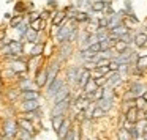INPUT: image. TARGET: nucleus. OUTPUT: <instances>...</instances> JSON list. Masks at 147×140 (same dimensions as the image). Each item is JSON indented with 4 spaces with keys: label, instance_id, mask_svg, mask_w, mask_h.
I'll return each mask as SVG.
<instances>
[{
    "label": "nucleus",
    "instance_id": "nucleus-30",
    "mask_svg": "<svg viewBox=\"0 0 147 140\" xmlns=\"http://www.w3.org/2000/svg\"><path fill=\"white\" fill-rule=\"evenodd\" d=\"M108 2H109V0H96V2H92V8H90V10H92V11H100V13H103V10L106 8Z\"/></svg>",
    "mask_w": 147,
    "mask_h": 140
},
{
    "label": "nucleus",
    "instance_id": "nucleus-32",
    "mask_svg": "<svg viewBox=\"0 0 147 140\" xmlns=\"http://www.w3.org/2000/svg\"><path fill=\"white\" fill-rule=\"evenodd\" d=\"M22 21H24V14H14V16L10 19V29L14 30Z\"/></svg>",
    "mask_w": 147,
    "mask_h": 140
},
{
    "label": "nucleus",
    "instance_id": "nucleus-56",
    "mask_svg": "<svg viewBox=\"0 0 147 140\" xmlns=\"http://www.w3.org/2000/svg\"><path fill=\"white\" fill-rule=\"evenodd\" d=\"M144 47H147V41H146V44H144Z\"/></svg>",
    "mask_w": 147,
    "mask_h": 140
},
{
    "label": "nucleus",
    "instance_id": "nucleus-53",
    "mask_svg": "<svg viewBox=\"0 0 147 140\" xmlns=\"http://www.w3.org/2000/svg\"><path fill=\"white\" fill-rule=\"evenodd\" d=\"M11 17H13V14H11V13H5V19H8V21H10Z\"/></svg>",
    "mask_w": 147,
    "mask_h": 140
},
{
    "label": "nucleus",
    "instance_id": "nucleus-49",
    "mask_svg": "<svg viewBox=\"0 0 147 140\" xmlns=\"http://www.w3.org/2000/svg\"><path fill=\"white\" fill-rule=\"evenodd\" d=\"M89 49H90L92 52H95V54H96V52H100V51H101V47H100V41H98V43H93V44H90Z\"/></svg>",
    "mask_w": 147,
    "mask_h": 140
},
{
    "label": "nucleus",
    "instance_id": "nucleus-25",
    "mask_svg": "<svg viewBox=\"0 0 147 140\" xmlns=\"http://www.w3.org/2000/svg\"><path fill=\"white\" fill-rule=\"evenodd\" d=\"M136 69L138 71H141V73H146L147 71V54H141L139 57H138V60H136Z\"/></svg>",
    "mask_w": 147,
    "mask_h": 140
},
{
    "label": "nucleus",
    "instance_id": "nucleus-27",
    "mask_svg": "<svg viewBox=\"0 0 147 140\" xmlns=\"http://www.w3.org/2000/svg\"><path fill=\"white\" fill-rule=\"evenodd\" d=\"M147 41V33L146 32H139L134 35V39H133V44L136 46V47H144V44H146Z\"/></svg>",
    "mask_w": 147,
    "mask_h": 140
},
{
    "label": "nucleus",
    "instance_id": "nucleus-36",
    "mask_svg": "<svg viewBox=\"0 0 147 140\" xmlns=\"http://www.w3.org/2000/svg\"><path fill=\"white\" fill-rule=\"evenodd\" d=\"M16 139H35V135H33V134H30L29 131L19 127V131H18V134H16Z\"/></svg>",
    "mask_w": 147,
    "mask_h": 140
},
{
    "label": "nucleus",
    "instance_id": "nucleus-10",
    "mask_svg": "<svg viewBox=\"0 0 147 140\" xmlns=\"http://www.w3.org/2000/svg\"><path fill=\"white\" fill-rule=\"evenodd\" d=\"M122 82H123V79H122V74L119 73V71H109V73L106 74V85L105 87H112V88H115V87L120 85Z\"/></svg>",
    "mask_w": 147,
    "mask_h": 140
},
{
    "label": "nucleus",
    "instance_id": "nucleus-15",
    "mask_svg": "<svg viewBox=\"0 0 147 140\" xmlns=\"http://www.w3.org/2000/svg\"><path fill=\"white\" fill-rule=\"evenodd\" d=\"M22 39L26 43H30V44L38 43V41H41V32H36V30H33V29H30V27H29Z\"/></svg>",
    "mask_w": 147,
    "mask_h": 140
},
{
    "label": "nucleus",
    "instance_id": "nucleus-58",
    "mask_svg": "<svg viewBox=\"0 0 147 140\" xmlns=\"http://www.w3.org/2000/svg\"><path fill=\"white\" fill-rule=\"evenodd\" d=\"M146 33H147V32H146Z\"/></svg>",
    "mask_w": 147,
    "mask_h": 140
},
{
    "label": "nucleus",
    "instance_id": "nucleus-40",
    "mask_svg": "<svg viewBox=\"0 0 147 140\" xmlns=\"http://www.w3.org/2000/svg\"><path fill=\"white\" fill-rule=\"evenodd\" d=\"M127 47H128V44H127V43H123L122 39H119V41L115 43L114 46H112V49H114V51L117 52V54H119V52H122V51H125Z\"/></svg>",
    "mask_w": 147,
    "mask_h": 140
},
{
    "label": "nucleus",
    "instance_id": "nucleus-12",
    "mask_svg": "<svg viewBox=\"0 0 147 140\" xmlns=\"http://www.w3.org/2000/svg\"><path fill=\"white\" fill-rule=\"evenodd\" d=\"M16 121H18V124H19V127H22V129L29 131L30 134H33V135L36 137V134H38V129L35 127V123H33L32 120H27V118H22V117H16Z\"/></svg>",
    "mask_w": 147,
    "mask_h": 140
},
{
    "label": "nucleus",
    "instance_id": "nucleus-50",
    "mask_svg": "<svg viewBox=\"0 0 147 140\" xmlns=\"http://www.w3.org/2000/svg\"><path fill=\"white\" fill-rule=\"evenodd\" d=\"M48 8L49 10H57V0H48Z\"/></svg>",
    "mask_w": 147,
    "mask_h": 140
},
{
    "label": "nucleus",
    "instance_id": "nucleus-24",
    "mask_svg": "<svg viewBox=\"0 0 147 140\" xmlns=\"http://www.w3.org/2000/svg\"><path fill=\"white\" fill-rule=\"evenodd\" d=\"M21 91L22 90L19 88V87H11V88H8L7 91H5V96H7V99L8 101H16V99H19L21 98Z\"/></svg>",
    "mask_w": 147,
    "mask_h": 140
},
{
    "label": "nucleus",
    "instance_id": "nucleus-1",
    "mask_svg": "<svg viewBox=\"0 0 147 140\" xmlns=\"http://www.w3.org/2000/svg\"><path fill=\"white\" fill-rule=\"evenodd\" d=\"M19 131V124H18L16 118H5L2 123V139L10 140V139H16V134Z\"/></svg>",
    "mask_w": 147,
    "mask_h": 140
},
{
    "label": "nucleus",
    "instance_id": "nucleus-20",
    "mask_svg": "<svg viewBox=\"0 0 147 140\" xmlns=\"http://www.w3.org/2000/svg\"><path fill=\"white\" fill-rule=\"evenodd\" d=\"M128 90L134 95V98H138V96H142V93L147 90V87L144 85L142 82H131L130 87H128Z\"/></svg>",
    "mask_w": 147,
    "mask_h": 140
},
{
    "label": "nucleus",
    "instance_id": "nucleus-33",
    "mask_svg": "<svg viewBox=\"0 0 147 140\" xmlns=\"http://www.w3.org/2000/svg\"><path fill=\"white\" fill-rule=\"evenodd\" d=\"M27 29H29V22H26V21H22V22H21L19 25H18L16 29H14L18 33H19V39H22V38H24V35H26Z\"/></svg>",
    "mask_w": 147,
    "mask_h": 140
},
{
    "label": "nucleus",
    "instance_id": "nucleus-18",
    "mask_svg": "<svg viewBox=\"0 0 147 140\" xmlns=\"http://www.w3.org/2000/svg\"><path fill=\"white\" fill-rule=\"evenodd\" d=\"M71 124H73V118H68V117H65L63 123L60 124V127H59V131L55 132V134H57V137H59V139H65V135H67L68 129L71 127Z\"/></svg>",
    "mask_w": 147,
    "mask_h": 140
},
{
    "label": "nucleus",
    "instance_id": "nucleus-48",
    "mask_svg": "<svg viewBox=\"0 0 147 140\" xmlns=\"http://www.w3.org/2000/svg\"><path fill=\"white\" fill-rule=\"evenodd\" d=\"M123 10L127 11L128 14H131V13H133V5H131V2H130V0H127V2H125V5H123Z\"/></svg>",
    "mask_w": 147,
    "mask_h": 140
},
{
    "label": "nucleus",
    "instance_id": "nucleus-52",
    "mask_svg": "<svg viewBox=\"0 0 147 140\" xmlns=\"http://www.w3.org/2000/svg\"><path fill=\"white\" fill-rule=\"evenodd\" d=\"M5 38H7V32H5V30H0V41L5 39Z\"/></svg>",
    "mask_w": 147,
    "mask_h": 140
},
{
    "label": "nucleus",
    "instance_id": "nucleus-34",
    "mask_svg": "<svg viewBox=\"0 0 147 140\" xmlns=\"http://www.w3.org/2000/svg\"><path fill=\"white\" fill-rule=\"evenodd\" d=\"M106 115V112L103 110L101 107H98V105H96L95 109H93V112H92V118H90V120H100V118H103Z\"/></svg>",
    "mask_w": 147,
    "mask_h": 140
},
{
    "label": "nucleus",
    "instance_id": "nucleus-35",
    "mask_svg": "<svg viewBox=\"0 0 147 140\" xmlns=\"http://www.w3.org/2000/svg\"><path fill=\"white\" fill-rule=\"evenodd\" d=\"M117 139H120V140H125V139H131L130 137V132H128V129L127 127H123V126H120L117 129Z\"/></svg>",
    "mask_w": 147,
    "mask_h": 140
},
{
    "label": "nucleus",
    "instance_id": "nucleus-37",
    "mask_svg": "<svg viewBox=\"0 0 147 140\" xmlns=\"http://www.w3.org/2000/svg\"><path fill=\"white\" fill-rule=\"evenodd\" d=\"M119 39H122L123 43H127L128 46H131L133 44V39H134V35L131 32H127V33H123V35H120V38Z\"/></svg>",
    "mask_w": 147,
    "mask_h": 140
},
{
    "label": "nucleus",
    "instance_id": "nucleus-41",
    "mask_svg": "<svg viewBox=\"0 0 147 140\" xmlns=\"http://www.w3.org/2000/svg\"><path fill=\"white\" fill-rule=\"evenodd\" d=\"M51 52H52V46H51V43L49 41H45V47H43V57L45 58H48V57H51Z\"/></svg>",
    "mask_w": 147,
    "mask_h": 140
},
{
    "label": "nucleus",
    "instance_id": "nucleus-23",
    "mask_svg": "<svg viewBox=\"0 0 147 140\" xmlns=\"http://www.w3.org/2000/svg\"><path fill=\"white\" fill-rule=\"evenodd\" d=\"M0 76H2V79H3V80H16V82H18V77H19V74L14 73L11 68L5 66L3 69L0 71Z\"/></svg>",
    "mask_w": 147,
    "mask_h": 140
},
{
    "label": "nucleus",
    "instance_id": "nucleus-19",
    "mask_svg": "<svg viewBox=\"0 0 147 140\" xmlns=\"http://www.w3.org/2000/svg\"><path fill=\"white\" fill-rule=\"evenodd\" d=\"M41 98V93H40L38 88H30V90H22L21 91V101L24 99H40Z\"/></svg>",
    "mask_w": 147,
    "mask_h": 140
},
{
    "label": "nucleus",
    "instance_id": "nucleus-2",
    "mask_svg": "<svg viewBox=\"0 0 147 140\" xmlns=\"http://www.w3.org/2000/svg\"><path fill=\"white\" fill-rule=\"evenodd\" d=\"M73 101H74L73 95H70V96H67L65 99H62V101L54 102V105H52L49 115H51V117H54V115H67L68 112H70V109L73 107Z\"/></svg>",
    "mask_w": 147,
    "mask_h": 140
},
{
    "label": "nucleus",
    "instance_id": "nucleus-17",
    "mask_svg": "<svg viewBox=\"0 0 147 140\" xmlns=\"http://www.w3.org/2000/svg\"><path fill=\"white\" fill-rule=\"evenodd\" d=\"M71 95V85H68V83H65L63 87H62L60 90H59L57 93H55L54 96H52V101L54 102H59V101H62V99H65L67 96H70Z\"/></svg>",
    "mask_w": 147,
    "mask_h": 140
},
{
    "label": "nucleus",
    "instance_id": "nucleus-44",
    "mask_svg": "<svg viewBox=\"0 0 147 140\" xmlns=\"http://www.w3.org/2000/svg\"><path fill=\"white\" fill-rule=\"evenodd\" d=\"M82 68H84V69L92 71V69H95V68H96V65H95V61H93V60H84L82 61Z\"/></svg>",
    "mask_w": 147,
    "mask_h": 140
},
{
    "label": "nucleus",
    "instance_id": "nucleus-28",
    "mask_svg": "<svg viewBox=\"0 0 147 140\" xmlns=\"http://www.w3.org/2000/svg\"><path fill=\"white\" fill-rule=\"evenodd\" d=\"M65 117H67V115H54V117H51V126H52V131H55V132H57L59 127H60V124L63 123Z\"/></svg>",
    "mask_w": 147,
    "mask_h": 140
},
{
    "label": "nucleus",
    "instance_id": "nucleus-45",
    "mask_svg": "<svg viewBox=\"0 0 147 140\" xmlns=\"http://www.w3.org/2000/svg\"><path fill=\"white\" fill-rule=\"evenodd\" d=\"M51 16H52V11L49 10V8H48V10H43L41 13H40V19H43V21H49V19H51Z\"/></svg>",
    "mask_w": 147,
    "mask_h": 140
},
{
    "label": "nucleus",
    "instance_id": "nucleus-22",
    "mask_svg": "<svg viewBox=\"0 0 147 140\" xmlns=\"http://www.w3.org/2000/svg\"><path fill=\"white\" fill-rule=\"evenodd\" d=\"M90 77H92V73H90L89 69H84L82 68V71H81V74H79V79H78V82H76V87L78 88H84V85L90 80Z\"/></svg>",
    "mask_w": 147,
    "mask_h": 140
},
{
    "label": "nucleus",
    "instance_id": "nucleus-31",
    "mask_svg": "<svg viewBox=\"0 0 147 140\" xmlns=\"http://www.w3.org/2000/svg\"><path fill=\"white\" fill-rule=\"evenodd\" d=\"M90 19H92L90 13H86V11H79V13H76V16H74V21H76L78 24H81V22H89Z\"/></svg>",
    "mask_w": 147,
    "mask_h": 140
},
{
    "label": "nucleus",
    "instance_id": "nucleus-43",
    "mask_svg": "<svg viewBox=\"0 0 147 140\" xmlns=\"http://www.w3.org/2000/svg\"><path fill=\"white\" fill-rule=\"evenodd\" d=\"M14 13H16V14H24V13H26V3L18 2V3L14 5Z\"/></svg>",
    "mask_w": 147,
    "mask_h": 140
},
{
    "label": "nucleus",
    "instance_id": "nucleus-42",
    "mask_svg": "<svg viewBox=\"0 0 147 140\" xmlns=\"http://www.w3.org/2000/svg\"><path fill=\"white\" fill-rule=\"evenodd\" d=\"M109 25V16H100L98 17V27L100 29H108Z\"/></svg>",
    "mask_w": 147,
    "mask_h": 140
},
{
    "label": "nucleus",
    "instance_id": "nucleus-21",
    "mask_svg": "<svg viewBox=\"0 0 147 140\" xmlns=\"http://www.w3.org/2000/svg\"><path fill=\"white\" fill-rule=\"evenodd\" d=\"M95 102H96L98 107H101L103 110L106 112V113L114 107V99H112V98H100L98 101H95Z\"/></svg>",
    "mask_w": 147,
    "mask_h": 140
},
{
    "label": "nucleus",
    "instance_id": "nucleus-54",
    "mask_svg": "<svg viewBox=\"0 0 147 140\" xmlns=\"http://www.w3.org/2000/svg\"><path fill=\"white\" fill-rule=\"evenodd\" d=\"M142 98H144V101H146V102H147V90H146V91H144V93H142Z\"/></svg>",
    "mask_w": 147,
    "mask_h": 140
},
{
    "label": "nucleus",
    "instance_id": "nucleus-51",
    "mask_svg": "<svg viewBox=\"0 0 147 140\" xmlns=\"http://www.w3.org/2000/svg\"><path fill=\"white\" fill-rule=\"evenodd\" d=\"M40 17V13H35V11H32V13H29V21H35Z\"/></svg>",
    "mask_w": 147,
    "mask_h": 140
},
{
    "label": "nucleus",
    "instance_id": "nucleus-38",
    "mask_svg": "<svg viewBox=\"0 0 147 140\" xmlns=\"http://www.w3.org/2000/svg\"><path fill=\"white\" fill-rule=\"evenodd\" d=\"M134 105H136L139 110H146V109H147V102L144 101L142 96H138V98L134 99Z\"/></svg>",
    "mask_w": 147,
    "mask_h": 140
},
{
    "label": "nucleus",
    "instance_id": "nucleus-13",
    "mask_svg": "<svg viewBox=\"0 0 147 140\" xmlns=\"http://www.w3.org/2000/svg\"><path fill=\"white\" fill-rule=\"evenodd\" d=\"M41 107L40 99H24L19 104V112H27V110H35Z\"/></svg>",
    "mask_w": 147,
    "mask_h": 140
},
{
    "label": "nucleus",
    "instance_id": "nucleus-16",
    "mask_svg": "<svg viewBox=\"0 0 147 140\" xmlns=\"http://www.w3.org/2000/svg\"><path fill=\"white\" fill-rule=\"evenodd\" d=\"M18 117H22V118H27V120H41L43 118V112H41V107L40 109H35V110H27V112H19Z\"/></svg>",
    "mask_w": 147,
    "mask_h": 140
},
{
    "label": "nucleus",
    "instance_id": "nucleus-46",
    "mask_svg": "<svg viewBox=\"0 0 147 140\" xmlns=\"http://www.w3.org/2000/svg\"><path fill=\"white\" fill-rule=\"evenodd\" d=\"M100 47H101V51H106V49H111L112 44H111V41L106 38V39H101V41H100Z\"/></svg>",
    "mask_w": 147,
    "mask_h": 140
},
{
    "label": "nucleus",
    "instance_id": "nucleus-29",
    "mask_svg": "<svg viewBox=\"0 0 147 140\" xmlns=\"http://www.w3.org/2000/svg\"><path fill=\"white\" fill-rule=\"evenodd\" d=\"M43 47H45V41H38L32 44V51L29 52V55H43Z\"/></svg>",
    "mask_w": 147,
    "mask_h": 140
},
{
    "label": "nucleus",
    "instance_id": "nucleus-39",
    "mask_svg": "<svg viewBox=\"0 0 147 140\" xmlns=\"http://www.w3.org/2000/svg\"><path fill=\"white\" fill-rule=\"evenodd\" d=\"M87 24H89V30H87L89 33H95V32H98V29H100V27H98V19H90Z\"/></svg>",
    "mask_w": 147,
    "mask_h": 140
},
{
    "label": "nucleus",
    "instance_id": "nucleus-9",
    "mask_svg": "<svg viewBox=\"0 0 147 140\" xmlns=\"http://www.w3.org/2000/svg\"><path fill=\"white\" fill-rule=\"evenodd\" d=\"M7 66L11 68V69H13L14 73H18V74H24V73H27V58L22 57V58L11 60V61H8Z\"/></svg>",
    "mask_w": 147,
    "mask_h": 140
},
{
    "label": "nucleus",
    "instance_id": "nucleus-5",
    "mask_svg": "<svg viewBox=\"0 0 147 140\" xmlns=\"http://www.w3.org/2000/svg\"><path fill=\"white\" fill-rule=\"evenodd\" d=\"M73 22L74 21H71V24H63V25L57 27L55 29V41L59 43V44H63V43H67V38L68 35H70L71 29H73Z\"/></svg>",
    "mask_w": 147,
    "mask_h": 140
},
{
    "label": "nucleus",
    "instance_id": "nucleus-4",
    "mask_svg": "<svg viewBox=\"0 0 147 140\" xmlns=\"http://www.w3.org/2000/svg\"><path fill=\"white\" fill-rule=\"evenodd\" d=\"M65 83H67V82H65V77H62L60 74H59V76L55 77V79L52 80L51 83H48V85L45 87V88H46V98H49V99H51L52 96H54L55 93H57L59 90H60L62 87L65 85Z\"/></svg>",
    "mask_w": 147,
    "mask_h": 140
},
{
    "label": "nucleus",
    "instance_id": "nucleus-8",
    "mask_svg": "<svg viewBox=\"0 0 147 140\" xmlns=\"http://www.w3.org/2000/svg\"><path fill=\"white\" fill-rule=\"evenodd\" d=\"M46 69H48V83H51L52 80L60 74L62 61L59 60V58H57V60H54V61H51L49 65H46ZM48 83H46V85H48Z\"/></svg>",
    "mask_w": 147,
    "mask_h": 140
},
{
    "label": "nucleus",
    "instance_id": "nucleus-11",
    "mask_svg": "<svg viewBox=\"0 0 147 140\" xmlns=\"http://www.w3.org/2000/svg\"><path fill=\"white\" fill-rule=\"evenodd\" d=\"M43 55H29V58H27V71H30V73H35L38 68L43 66Z\"/></svg>",
    "mask_w": 147,
    "mask_h": 140
},
{
    "label": "nucleus",
    "instance_id": "nucleus-3",
    "mask_svg": "<svg viewBox=\"0 0 147 140\" xmlns=\"http://www.w3.org/2000/svg\"><path fill=\"white\" fill-rule=\"evenodd\" d=\"M33 82H35L36 88L41 90L46 87V83H48V69H46V65H43L41 68H38V69L33 73Z\"/></svg>",
    "mask_w": 147,
    "mask_h": 140
},
{
    "label": "nucleus",
    "instance_id": "nucleus-26",
    "mask_svg": "<svg viewBox=\"0 0 147 140\" xmlns=\"http://www.w3.org/2000/svg\"><path fill=\"white\" fill-rule=\"evenodd\" d=\"M96 88H98V85H96L95 79H92V77H90V80H89V82L86 83V85H84V88H82V93H84V95L87 96V98H89V96L92 95V93L95 91Z\"/></svg>",
    "mask_w": 147,
    "mask_h": 140
},
{
    "label": "nucleus",
    "instance_id": "nucleus-7",
    "mask_svg": "<svg viewBox=\"0 0 147 140\" xmlns=\"http://www.w3.org/2000/svg\"><path fill=\"white\" fill-rule=\"evenodd\" d=\"M70 22V19L67 17V13H65V10H55L54 13H52L51 16V27L52 29H57V27L63 25V24Z\"/></svg>",
    "mask_w": 147,
    "mask_h": 140
},
{
    "label": "nucleus",
    "instance_id": "nucleus-6",
    "mask_svg": "<svg viewBox=\"0 0 147 140\" xmlns=\"http://www.w3.org/2000/svg\"><path fill=\"white\" fill-rule=\"evenodd\" d=\"M82 71V66H68L67 73H65V82L68 85H74L76 87V82L79 79V74Z\"/></svg>",
    "mask_w": 147,
    "mask_h": 140
},
{
    "label": "nucleus",
    "instance_id": "nucleus-55",
    "mask_svg": "<svg viewBox=\"0 0 147 140\" xmlns=\"http://www.w3.org/2000/svg\"><path fill=\"white\" fill-rule=\"evenodd\" d=\"M144 120L147 121V109H146V110H144Z\"/></svg>",
    "mask_w": 147,
    "mask_h": 140
},
{
    "label": "nucleus",
    "instance_id": "nucleus-14",
    "mask_svg": "<svg viewBox=\"0 0 147 140\" xmlns=\"http://www.w3.org/2000/svg\"><path fill=\"white\" fill-rule=\"evenodd\" d=\"M71 54H73V44H68V43L60 44V49H59V60H60L62 63L67 61L68 58L71 57Z\"/></svg>",
    "mask_w": 147,
    "mask_h": 140
},
{
    "label": "nucleus",
    "instance_id": "nucleus-57",
    "mask_svg": "<svg viewBox=\"0 0 147 140\" xmlns=\"http://www.w3.org/2000/svg\"><path fill=\"white\" fill-rule=\"evenodd\" d=\"M0 139H2V135H0Z\"/></svg>",
    "mask_w": 147,
    "mask_h": 140
},
{
    "label": "nucleus",
    "instance_id": "nucleus-47",
    "mask_svg": "<svg viewBox=\"0 0 147 140\" xmlns=\"http://www.w3.org/2000/svg\"><path fill=\"white\" fill-rule=\"evenodd\" d=\"M109 69H111V71H119V63L114 60V58L109 60Z\"/></svg>",
    "mask_w": 147,
    "mask_h": 140
}]
</instances>
